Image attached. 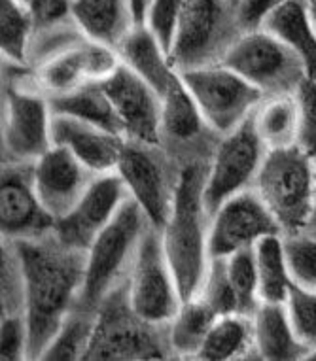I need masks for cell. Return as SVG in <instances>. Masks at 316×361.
<instances>
[{"label": "cell", "mask_w": 316, "mask_h": 361, "mask_svg": "<svg viewBox=\"0 0 316 361\" xmlns=\"http://www.w3.org/2000/svg\"><path fill=\"white\" fill-rule=\"evenodd\" d=\"M48 99L51 112L68 114V116L99 125L102 129L112 130L116 135L126 138L120 118L114 110V104L110 102L108 95L104 93L101 82L90 83V85L74 89V91L65 93V95L48 97Z\"/></svg>", "instance_id": "26"}, {"label": "cell", "mask_w": 316, "mask_h": 361, "mask_svg": "<svg viewBox=\"0 0 316 361\" xmlns=\"http://www.w3.org/2000/svg\"><path fill=\"white\" fill-rule=\"evenodd\" d=\"M286 308L293 331L309 350L316 348V290L296 284L292 280Z\"/></svg>", "instance_id": "33"}, {"label": "cell", "mask_w": 316, "mask_h": 361, "mask_svg": "<svg viewBox=\"0 0 316 361\" xmlns=\"http://www.w3.org/2000/svg\"><path fill=\"white\" fill-rule=\"evenodd\" d=\"M178 72L201 110L205 123L218 135H227L245 123L267 99L262 89L224 63Z\"/></svg>", "instance_id": "6"}, {"label": "cell", "mask_w": 316, "mask_h": 361, "mask_svg": "<svg viewBox=\"0 0 316 361\" xmlns=\"http://www.w3.org/2000/svg\"><path fill=\"white\" fill-rule=\"evenodd\" d=\"M227 274L231 282L235 301H237V312L252 316L256 312L260 299V282H257L256 257H254V246L252 248L237 250L235 254L227 255Z\"/></svg>", "instance_id": "32"}, {"label": "cell", "mask_w": 316, "mask_h": 361, "mask_svg": "<svg viewBox=\"0 0 316 361\" xmlns=\"http://www.w3.org/2000/svg\"><path fill=\"white\" fill-rule=\"evenodd\" d=\"M12 243L23 273L27 357H42L76 307L84 282L85 252L63 244L55 233Z\"/></svg>", "instance_id": "1"}, {"label": "cell", "mask_w": 316, "mask_h": 361, "mask_svg": "<svg viewBox=\"0 0 316 361\" xmlns=\"http://www.w3.org/2000/svg\"><path fill=\"white\" fill-rule=\"evenodd\" d=\"M284 2L288 0H239L235 4V12H237V21L243 32L262 29L269 13L274 12Z\"/></svg>", "instance_id": "39"}, {"label": "cell", "mask_w": 316, "mask_h": 361, "mask_svg": "<svg viewBox=\"0 0 316 361\" xmlns=\"http://www.w3.org/2000/svg\"><path fill=\"white\" fill-rule=\"evenodd\" d=\"M315 188H316V157H315Z\"/></svg>", "instance_id": "42"}, {"label": "cell", "mask_w": 316, "mask_h": 361, "mask_svg": "<svg viewBox=\"0 0 316 361\" xmlns=\"http://www.w3.org/2000/svg\"><path fill=\"white\" fill-rule=\"evenodd\" d=\"M254 190L279 221L282 235L309 231L316 214L315 155L299 144L269 149Z\"/></svg>", "instance_id": "4"}, {"label": "cell", "mask_w": 316, "mask_h": 361, "mask_svg": "<svg viewBox=\"0 0 316 361\" xmlns=\"http://www.w3.org/2000/svg\"><path fill=\"white\" fill-rule=\"evenodd\" d=\"M195 297H201L218 316L237 312V301L233 293L226 257H212L205 274L203 286Z\"/></svg>", "instance_id": "35"}, {"label": "cell", "mask_w": 316, "mask_h": 361, "mask_svg": "<svg viewBox=\"0 0 316 361\" xmlns=\"http://www.w3.org/2000/svg\"><path fill=\"white\" fill-rule=\"evenodd\" d=\"M241 32L231 0H186L169 54L171 63L178 71L221 63Z\"/></svg>", "instance_id": "5"}, {"label": "cell", "mask_w": 316, "mask_h": 361, "mask_svg": "<svg viewBox=\"0 0 316 361\" xmlns=\"http://www.w3.org/2000/svg\"><path fill=\"white\" fill-rule=\"evenodd\" d=\"M315 225H316V214H315V219H312V225H310V229H312Z\"/></svg>", "instance_id": "43"}, {"label": "cell", "mask_w": 316, "mask_h": 361, "mask_svg": "<svg viewBox=\"0 0 316 361\" xmlns=\"http://www.w3.org/2000/svg\"><path fill=\"white\" fill-rule=\"evenodd\" d=\"M120 288L112 291L97 310L95 329L85 360L162 357V346L146 335V329L157 326L138 318L129 305L127 290L126 299L121 301Z\"/></svg>", "instance_id": "11"}, {"label": "cell", "mask_w": 316, "mask_h": 361, "mask_svg": "<svg viewBox=\"0 0 316 361\" xmlns=\"http://www.w3.org/2000/svg\"><path fill=\"white\" fill-rule=\"evenodd\" d=\"M71 16L90 40L116 51L135 27L131 0H71Z\"/></svg>", "instance_id": "23"}, {"label": "cell", "mask_w": 316, "mask_h": 361, "mask_svg": "<svg viewBox=\"0 0 316 361\" xmlns=\"http://www.w3.org/2000/svg\"><path fill=\"white\" fill-rule=\"evenodd\" d=\"M307 360H315V361H316V348H315V350H310L309 355H307Z\"/></svg>", "instance_id": "41"}, {"label": "cell", "mask_w": 316, "mask_h": 361, "mask_svg": "<svg viewBox=\"0 0 316 361\" xmlns=\"http://www.w3.org/2000/svg\"><path fill=\"white\" fill-rule=\"evenodd\" d=\"M120 59L165 97L180 80L178 68L146 25H135L118 48Z\"/></svg>", "instance_id": "20"}, {"label": "cell", "mask_w": 316, "mask_h": 361, "mask_svg": "<svg viewBox=\"0 0 316 361\" xmlns=\"http://www.w3.org/2000/svg\"><path fill=\"white\" fill-rule=\"evenodd\" d=\"M101 85L120 118L126 140L159 146L163 138V102L157 91L123 61Z\"/></svg>", "instance_id": "12"}, {"label": "cell", "mask_w": 316, "mask_h": 361, "mask_svg": "<svg viewBox=\"0 0 316 361\" xmlns=\"http://www.w3.org/2000/svg\"><path fill=\"white\" fill-rule=\"evenodd\" d=\"M150 219L138 202L129 197L110 224L85 252V271L76 305L97 312L104 299L129 276L137 257L138 244Z\"/></svg>", "instance_id": "3"}, {"label": "cell", "mask_w": 316, "mask_h": 361, "mask_svg": "<svg viewBox=\"0 0 316 361\" xmlns=\"http://www.w3.org/2000/svg\"><path fill=\"white\" fill-rule=\"evenodd\" d=\"M252 322L254 346L262 360H307L310 350L293 331L286 302L262 301L252 314Z\"/></svg>", "instance_id": "21"}, {"label": "cell", "mask_w": 316, "mask_h": 361, "mask_svg": "<svg viewBox=\"0 0 316 361\" xmlns=\"http://www.w3.org/2000/svg\"><path fill=\"white\" fill-rule=\"evenodd\" d=\"M282 229L267 204L256 190H245L227 199L210 216L209 254L212 257H227L237 250L252 248L265 235Z\"/></svg>", "instance_id": "13"}, {"label": "cell", "mask_w": 316, "mask_h": 361, "mask_svg": "<svg viewBox=\"0 0 316 361\" xmlns=\"http://www.w3.org/2000/svg\"><path fill=\"white\" fill-rule=\"evenodd\" d=\"M301 112V135L299 146L316 157V80L305 78L296 91Z\"/></svg>", "instance_id": "37"}, {"label": "cell", "mask_w": 316, "mask_h": 361, "mask_svg": "<svg viewBox=\"0 0 316 361\" xmlns=\"http://www.w3.org/2000/svg\"><path fill=\"white\" fill-rule=\"evenodd\" d=\"M127 299L138 318L157 327H169L184 302L163 248L162 231L152 224L144 231L127 276Z\"/></svg>", "instance_id": "7"}, {"label": "cell", "mask_w": 316, "mask_h": 361, "mask_svg": "<svg viewBox=\"0 0 316 361\" xmlns=\"http://www.w3.org/2000/svg\"><path fill=\"white\" fill-rule=\"evenodd\" d=\"M95 176V172L87 169L71 149L57 144L35 161L36 193L55 221L71 212Z\"/></svg>", "instance_id": "18"}, {"label": "cell", "mask_w": 316, "mask_h": 361, "mask_svg": "<svg viewBox=\"0 0 316 361\" xmlns=\"http://www.w3.org/2000/svg\"><path fill=\"white\" fill-rule=\"evenodd\" d=\"M250 352H256L252 316L233 312L216 318L197 357L210 361L237 360Z\"/></svg>", "instance_id": "25"}, {"label": "cell", "mask_w": 316, "mask_h": 361, "mask_svg": "<svg viewBox=\"0 0 316 361\" xmlns=\"http://www.w3.org/2000/svg\"><path fill=\"white\" fill-rule=\"evenodd\" d=\"M150 2H152V0H131V10H133V18H135V25L146 23Z\"/></svg>", "instance_id": "40"}, {"label": "cell", "mask_w": 316, "mask_h": 361, "mask_svg": "<svg viewBox=\"0 0 316 361\" xmlns=\"http://www.w3.org/2000/svg\"><path fill=\"white\" fill-rule=\"evenodd\" d=\"M186 0H152L146 16V27H148L154 36L159 40L163 49L171 54L173 48L174 35L178 27L180 16L184 10Z\"/></svg>", "instance_id": "36"}, {"label": "cell", "mask_w": 316, "mask_h": 361, "mask_svg": "<svg viewBox=\"0 0 316 361\" xmlns=\"http://www.w3.org/2000/svg\"><path fill=\"white\" fill-rule=\"evenodd\" d=\"M0 227L8 240L46 237L55 229V218L44 208L35 188V163L10 161L0 184Z\"/></svg>", "instance_id": "15"}, {"label": "cell", "mask_w": 316, "mask_h": 361, "mask_svg": "<svg viewBox=\"0 0 316 361\" xmlns=\"http://www.w3.org/2000/svg\"><path fill=\"white\" fill-rule=\"evenodd\" d=\"M129 197L118 171L97 174L71 212L55 221V237L71 248L87 252Z\"/></svg>", "instance_id": "14"}, {"label": "cell", "mask_w": 316, "mask_h": 361, "mask_svg": "<svg viewBox=\"0 0 316 361\" xmlns=\"http://www.w3.org/2000/svg\"><path fill=\"white\" fill-rule=\"evenodd\" d=\"M29 335L23 314L2 316V331H0V354L2 360H21L27 357Z\"/></svg>", "instance_id": "38"}, {"label": "cell", "mask_w": 316, "mask_h": 361, "mask_svg": "<svg viewBox=\"0 0 316 361\" xmlns=\"http://www.w3.org/2000/svg\"><path fill=\"white\" fill-rule=\"evenodd\" d=\"M260 299L271 302H286L292 274L284 252V235H265L254 244Z\"/></svg>", "instance_id": "27"}, {"label": "cell", "mask_w": 316, "mask_h": 361, "mask_svg": "<svg viewBox=\"0 0 316 361\" xmlns=\"http://www.w3.org/2000/svg\"><path fill=\"white\" fill-rule=\"evenodd\" d=\"M262 29L284 42L301 59L307 78L316 80V23L310 0H288L269 13Z\"/></svg>", "instance_id": "22"}, {"label": "cell", "mask_w": 316, "mask_h": 361, "mask_svg": "<svg viewBox=\"0 0 316 361\" xmlns=\"http://www.w3.org/2000/svg\"><path fill=\"white\" fill-rule=\"evenodd\" d=\"M284 252L293 282L316 290V235L310 231L284 235Z\"/></svg>", "instance_id": "34"}, {"label": "cell", "mask_w": 316, "mask_h": 361, "mask_svg": "<svg viewBox=\"0 0 316 361\" xmlns=\"http://www.w3.org/2000/svg\"><path fill=\"white\" fill-rule=\"evenodd\" d=\"M221 63L262 89L265 97L296 95L307 78L298 55L265 29L241 32Z\"/></svg>", "instance_id": "8"}, {"label": "cell", "mask_w": 316, "mask_h": 361, "mask_svg": "<svg viewBox=\"0 0 316 361\" xmlns=\"http://www.w3.org/2000/svg\"><path fill=\"white\" fill-rule=\"evenodd\" d=\"M163 102V137H169L176 142H190L201 135L205 123L201 110L197 108L193 97L186 87L184 80L180 76L167 95L162 99Z\"/></svg>", "instance_id": "30"}, {"label": "cell", "mask_w": 316, "mask_h": 361, "mask_svg": "<svg viewBox=\"0 0 316 361\" xmlns=\"http://www.w3.org/2000/svg\"><path fill=\"white\" fill-rule=\"evenodd\" d=\"M309 231L312 233V235H316V225H315V227H312V229H309Z\"/></svg>", "instance_id": "44"}, {"label": "cell", "mask_w": 316, "mask_h": 361, "mask_svg": "<svg viewBox=\"0 0 316 361\" xmlns=\"http://www.w3.org/2000/svg\"><path fill=\"white\" fill-rule=\"evenodd\" d=\"M155 148L157 146L127 140L116 171L123 178L129 195L142 208L150 224L162 231L173 208L176 184H171L167 169L162 157L155 154Z\"/></svg>", "instance_id": "16"}, {"label": "cell", "mask_w": 316, "mask_h": 361, "mask_svg": "<svg viewBox=\"0 0 316 361\" xmlns=\"http://www.w3.org/2000/svg\"><path fill=\"white\" fill-rule=\"evenodd\" d=\"M231 2H233V4H237V2H239V0H231Z\"/></svg>", "instance_id": "45"}, {"label": "cell", "mask_w": 316, "mask_h": 361, "mask_svg": "<svg viewBox=\"0 0 316 361\" xmlns=\"http://www.w3.org/2000/svg\"><path fill=\"white\" fill-rule=\"evenodd\" d=\"M51 106L48 95L10 80L4 87L2 144L10 161L35 163L51 146Z\"/></svg>", "instance_id": "10"}, {"label": "cell", "mask_w": 316, "mask_h": 361, "mask_svg": "<svg viewBox=\"0 0 316 361\" xmlns=\"http://www.w3.org/2000/svg\"><path fill=\"white\" fill-rule=\"evenodd\" d=\"M267 152L254 123V114L237 129L221 135L205 180V207L210 216L227 199L256 184Z\"/></svg>", "instance_id": "9"}, {"label": "cell", "mask_w": 316, "mask_h": 361, "mask_svg": "<svg viewBox=\"0 0 316 361\" xmlns=\"http://www.w3.org/2000/svg\"><path fill=\"white\" fill-rule=\"evenodd\" d=\"M207 171L209 166L201 161H190L182 169L173 208L162 229L163 248L184 301L199 293L210 263V214L205 207Z\"/></svg>", "instance_id": "2"}, {"label": "cell", "mask_w": 316, "mask_h": 361, "mask_svg": "<svg viewBox=\"0 0 316 361\" xmlns=\"http://www.w3.org/2000/svg\"><path fill=\"white\" fill-rule=\"evenodd\" d=\"M216 318L218 314L201 297L184 301L174 320L169 324V348L182 357H197Z\"/></svg>", "instance_id": "28"}, {"label": "cell", "mask_w": 316, "mask_h": 361, "mask_svg": "<svg viewBox=\"0 0 316 361\" xmlns=\"http://www.w3.org/2000/svg\"><path fill=\"white\" fill-rule=\"evenodd\" d=\"M51 114L54 144L71 149L95 174H107L118 169L126 138L68 114Z\"/></svg>", "instance_id": "19"}, {"label": "cell", "mask_w": 316, "mask_h": 361, "mask_svg": "<svg viewBox=\"0 0 316 361\" xmlns=\"http://www.w3.org/2000/svg\"><path fill=\"white\" fill-rule=\"evenodd\" d=\"M97 312H90L82 307H74L61 326L57 337L49 344L42 360H78L85 357L90 348L93 329H95Z\"/></svg>", "instance_id": "31"}, {"label": "cell", "mask_w": 316, "mask_h": 361, "mask_svg": "<svg viewBox=\"0 0 316 361\" xmlns=\"http://www.w3.org/2000/svg\"><path fill=\"white\" fill-rule=\"evenodd\" d=\"M120 63L116 49L85 38L40 65L38 85L48 97L65 95L90 83L102 82Z\"/></svg>", "instance_id": "17"}, {"label": "cell", "mask_w": 316, "mask_h": 361, "mask_svg": "<svg viewBox=\"0 0 316 361\" xmlns=\"http://www.w3.org/2000/svg\"><path fill=\"white\" fill-rule=\"evenodd\" d=\"M35 13L21 0H0V40L2 54L12 65L29 61V48L35 36Z\"/></svg>", "instance_id": "29"}, {"label": "cell", "mask_w": 316, "mask_h": 361, "mask_svg": "<svg viewBox=\"0 0 316 361\" xmlns=\"http://www.w3.org/2000/svg\"><path fill=\"white\" fill-rule=\"evenodd\" d=\"M254 123L267 149L299 144L301 112L296 95L267 97L254 112Z\"/></svg>", "instance_id": "24"}]
</instances>
